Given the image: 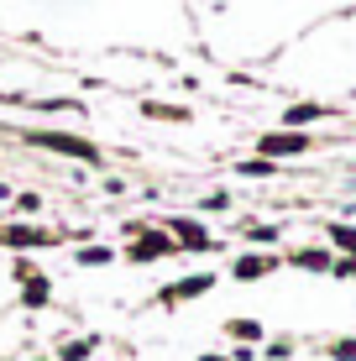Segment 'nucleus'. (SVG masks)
<instances>
[{
	"label": "nucleus",
	"instance_id": "obj_20",
	"mask_svg": "<svg viewBox=\"0 0 356 361\" xmlns=\"http://www.w3.org/2000/svg\"><path fill=\"white\" fill-rule=\"evenodd\" d=\"M200 361H226V356H215V351H210V356H200Z\"/></svg>",
	"mask_w": 356,
	"mask_h": 361
},
{
	"label": "nucleus",
	"instance_id": "obj_17",
	"mask_svg": "<svg viewBox=\"0 0 356 361\" xmlns=\"http://www.w3.org/2000/svg\"><path fill=\"white\" fill-rule=\"evenodd\" d=\"M147 116H163V121H178L183 110H173V105H147Z\"/></svg>",
	"mask_w": 356,
	"mask_h": 361
},
{
	"label": "nucleus",
	"instance_id": "obj_21",
	"mask_svg": "<svg viewBox=\"0 0 356 361\" xmlns=\"http://www.w3.org/2000/svg\"><path fill=\"white\" fill-rule=\"evenodd\" d=\"M6 194H11V189H6V183H0V199H6Z\"/></svg>",
	"mask_w": 356,
	"mask_h": 361
},
{
	"label": "nucleus",
	"instance_id": "obj_16",
	"mask_svg": "<svg viewBox=\"0 0 356 361\" xmlns=\"http://www.w3.org/2000/svg\"><path fill=\"white\" fill-rule=\"evenodd\" d=\"M241 173H247V178H267V173H273V163H241Z\"/></svg>",
	"mask_w": 356,
	"mask_h": 361
},
{
	"label": "nucleus",
	"instance_id": "obj_19",
	"mask_svg": "<svg viewBox=\"0 0 356 361\" xmlns=\"http://www.w3.org/2000/svg\"><path fill=\"white\" fill-rule=\"evenodd\" d=\"M11 278H16V283H27V278H37V267H32V262H16V267H11Z\"/></svg>",
	"mask_w": 356,
	"mask_h": 361
},
{
	"label": "nucleus",
	"instance_id": "obj_4",
	"mask_svg": "<svg viewBox=\"0 0 356 361\" xmlns=\"http://www.w3.org/2000/svg\"><path fill=\"white\" fill-rule=\"evenodd\" d=\"M210 288H215V278H210V272H194V278L168 283V288L157 293V304H163V309H173V304H183V298H200V293H210Z\"/></svg>",
	"mask_w": 356,
	"mask_h": 361
},
{
	"label": "nucleus",
	"instance_id": "obj_18",
	"mask_svg": "<svg viewBox=\"0 0 356 361\" xmlns=\"http://www.w3.org/2000/svg\"><path fill=\"white\" fill-rule=\"evenodd\" d=\"M37 204H42V199H37V194H16V209H21V215H32Z\"/></svg>",
	"mask_w": 356,
	"mask_h": 361
},
{
	"label": "nucleus",
	"instance_id": "obj_8",
	"mask_svg": "<svg viewBox=\"0 0 356 361\" xmlns=\"http://www.w3.org/2000/svg\"><path fill=\"white\" fill-rule=\"evenodd\" d=\"M273 267H278L273 257H257V252H252V257H241V262H236V278H241V283H257V278H267Z\"/></svg>",
	"mask_w": 356,
	"mask_h": 361
},
{
	"label": "nucleus",
	"instance_id": "obj_2",
	"mask_svg": "<svg viewBox=\"0 0 356 361\" xmlns=\"http://www.w3.org/2000/svg\"><path fill=\"white\" fill-rule=\"evenodd\" d=\"M27 142H32V147H53V152H63V157H79V163H100L94 142H84V136H63V131H32Z\"/></svg>",
	"mask_w": 356,
	"mask_h": 361
},
{
	"label": "nucleus",
	"instance_id": "obj_6",
	"mask_svg": "<svg viewBox=\"0 0 356 361\" xmlns=\"http://www.w3.org/2000/svg\"><path fill=\"white\" fill-rule=\"evenodd\" d=\"M262 152H267V157H293V152H309V136H299V131L262 136Z\"/></svg>",
	"mask_w": 356,
	"mask_h": 361
},
{
	"label": "nucleus",
	"instance_id": "obj_14",
	"mask_svg": "<svg viewBox=\"0 0 356 361\" xmlns=\"http://www.w3.org/2000/svg\"><path fill=\"white\" fill-rule=\"evenodd\" d=\"M314 116H325L320 105H293L288 110V126H304V121H314Z\"/></svg>",
	"mask_w": 356,
	"mask_h": 361
},
{
	"label": "nucleus",
	"instance_id": "obj_10",
	"mask_svg": "<svg viewBox=\"0 0 356 361\" xmlns=\"http://www.w3.org/2000/svg\"><path fill=\"white\" fill-rule=\"evenodd\" d=\"M226 335L231 341H262V325H257V319H231Z\"/></svg>",
	"mask_w": 356,
	"mask_h": 361
},
{
	"label": "nucleus",
	"instance_id": "obj_13",
	"mask_svg": "<svg viewBox=\"0 0 356 361\" xmlns=\"http://www.w3.org/2000/svg\"><path fill=\"white\" fill-rule=\"evenodd\" d=\"M330 235H336L340 252H351V257H356V226H330Z\"/></svg>",
	"mask_w": 356,
	"mask_h": 361
},
{
	"label": "nucleus",
	"instance_id": "obj_1",
	"mask_svg": "<svg viewBox=\"0 0 356 361\" xmlns=\"http://www.w3.org/2000/svg\"><path fill=\"white\" fill-rule=\"evenodd\" d=\"M58 241H63L58 231L27 226V220H16V226H0V246H11V252H37V246H58Z\"/></svg>",
	"mask_w": 356,
	"mask_h": 361
},
{
	"label": "nucleus",
	"instance_id": "obj_11",
	"mask_svg": "<svg viewBox=\"0 0 356 361\" xmlns=\"http://www.w3.org/2000/svg\"><path fill=\"white\" fill-rule=\"evenodd\" d=\"M105 262H116L110 246H84V252H79V267H105Z\"/></svg>",
	"mask_w": 356,
	"mask_h": 361
},
{
	"label": "nucleus",
	"instance_id": "obj_9",
	"mask_svg": "<svg viewBox=\"0 0 356 361\" xmlns=\"http://www.w3.org/2000/svg\"><path fill=\"white\" fill-rule=\"evenodd\" d=\"M94 345H100L94 335H84V341H63V345H58V361H84Z\"/></svg>",
	"mask_w": 356,
	"mask_h": 361
},
{
	"label": "nucleus",
	"instance_id": "obj_15",
	"mask_svg": "<svg viewBox=\"0 0 356 361\" xmlns=\"http://www.w3.org/2000/svg\"><path fill=\"white\" fill-rule=\"evenodd\" d=\"M330 356H336V361H356V341H336V345H330Z\"/></svg>",
	"mask_w": 356,
	"mask_h": 361
},
{
	"label": "nucleus",
	"instance_id": "obj_7",
	"mask_svg": "<svg viewBox=\"0 0 356 361\" xmlns=\"http://www.w3.org/2000/svg\"><path fill=\"white\" fill-rule=\"evenodd\" d=\"M47 298H53V283H47L42 272H37V278H27V283H21V304H27V309H42Z\"/></svg>",
	"mask_w": 356,
	"mask_h": 361
},
{
	"label": "nucleus",
	"instance_id": "obj_12",
	"mask_svg": "<svg viewBox=\"0 0 356 361\" xmlns=\"http://www.w3.org/2000/svg\"><path fill=\"white\" fill-rule=\"evenodd\" d=\"M293 267H304V272H325V267H330V257H325V252H299V257H293Z\"/></svg>",
	"mask_w": 356,
	"mask_h": 361
},
{
	"label": "nucleus",
	"instance_id": "obj_3",
	"mask_svg": "<svg viewBox=\"0 0 356 361\" xmlns=\"http://www.w3.org/2000/svg\"><path fill=\"white\" fill-rule=\"evenodd\" d=\"M178 252V241H173V235H163V231H142L137 235V241H131V262H157V257H173Z\"/></svg>",
	"mask_w": 356,
	"mask_h": 361
},
{
	"label": "nucleus",
	"instance_id": "obj_5",
	"mask_svg": "<svg viewBox=\"0 0 356 361\" xmlns=\"http://www.w3.org/2000/svg\"><path fill=\"white\" fill-rule=\"evenodd\" d=\"M168 231L178 235V246H189V252H210V231L200 226V220H168Z\"/></svg>",
	"mask_w": 356,
	"mask_h": 361
}]
</instances>
